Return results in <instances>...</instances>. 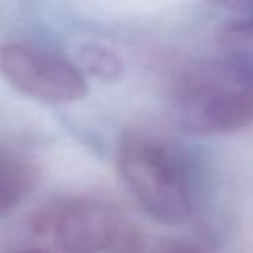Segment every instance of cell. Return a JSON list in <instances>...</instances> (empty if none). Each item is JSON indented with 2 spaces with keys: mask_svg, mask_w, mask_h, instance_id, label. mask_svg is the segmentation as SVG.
I'll use <instances>...</instances> for the list:
<instances>
[{
  "mask_svg": "<svg viewBox=\"0 0 253 253\" xmlns=\"http://www.w3.org/2000/svg\"><path fill=\"white\" fill-rule=\"evenodd\" d=\"M0 75L18 93L47 105H69L89 91L75 59L36 42L0 43Z\"/></svg>",
  "mask_w": 253,
  "mask_h": 253,
  "instance_id": "4",
  "label": "cell"
},
{
  "mask_svg": "<svg viewBox=\"0 0 253 253\" xmlns=\"http://www.w3.org/2000/svg\"><path fill=\"white\" fill-rule=\"evenodd\" d=\"M168 113L194 136L241 130L253 123V59L225 53L184 65L172 79Z\"/></svg>",
  "mask_w": 253,
  "mask_h": 253,
  "instance_id": "1",
  "label": "cell"
},
{
  "mask_svg": "<svg viewBox=\"0 0 253 253\" xmlns=\"http://www.w3.org/2000/svg\"><path fill=\"white\" fill-rule=\"evenodd\" d=\"M36 235L51 237L59 253H140L144 233L113 206L93 198H63L30 217Z\"/></svg>",
  "mask_w": 253,
  "mask_h": 253,
  "instance_id": "3",
  "label": "cell"
},
{
  "mask_svg": "<svg viewBox=\"0 0 253 253\" xmlns=\"http://www.w3.org/2000/svg\"><path fill=\"white\" fill-rule=\"evenodd\" d=\"M10 253H51V251H47V249H42V247H26V249L10 251Z\"/></svg>",
  "mask_w": 253,
  "mask_h": 253,
  "instance_id": "8",
  "label": "cell"
},
{
  "mask_svg": "<svg viewBox=\"0 0 253 253\" xmlns=\"http://www.w3.org/2000/svg\"><path fill=\"white\" fill-rule=\"evenodd\" d=\"M75 63L83 71V75H91L99 81H117L123 71L125 63L123 59L107 45L97 42H87L77 47Z\"/></svg>",
  "mask_w": 253,
  "mask_h": 253,
  "instance_id": "6",
  "label": "cell"
},
{
  "mask_svg": "<svg viewBox=\"0 0 253 253\" xmlns=\"http://www.w3.org/2000/svg\"><path fill=\"white\" fill-rule=\"evenodd\" d=\"M38 168L32 158L0 144V217L10 215L34 190Z\"/></svg>",
  "mask_w": 253,
  "mask_h": 253,
  "instance_id": "5",
  "label": "cell"
},
{
  "mask_svg": "<svg viewBox=\"0 0 253 253\" xmlns=\"http://www.w3.org/2000/svg\"><path fill=\"white\" fill-rule=\"evenodd\" d=\"M117 172L146 215L160 223L188 221L202 194L194 156L174 140L132 130L117 144Z\"/></svg>",
  "mask_w": 253,
  "mask_h": 253,
  "instance_id": "2",
  "label": "cell"
},
{
  "mask_svg": "<svg viewBox=\"0 0 253 253\" xmlns=\"http://www.w3.org/2000/svg\"><path fill=\"white\" fill-rule=\"evenodd\" d=\"M219 42L227 53L253 59V4L239 6V14L221 26Z\"/></svg>",
  "mask_w": 253,
  "mask_h": 253,
  "instance_id": "7",
  "label": "cell"
}]
</instances>
